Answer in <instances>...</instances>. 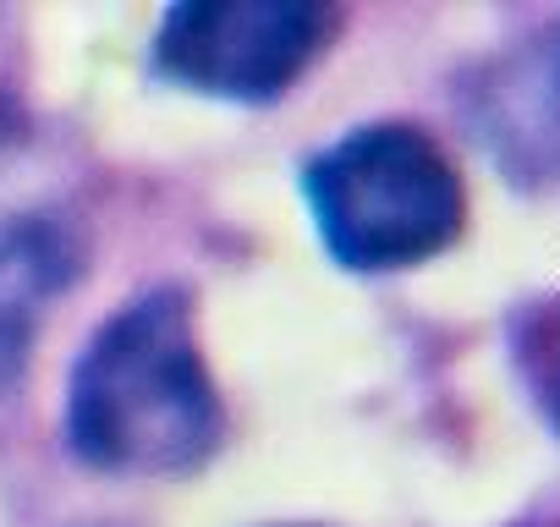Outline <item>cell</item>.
Masks as SVG:
<instances>
[{
	"label": "cell",
	"instance_id": "cell-1",
	"mask_svg": "<svg viewBox=\"0 0 560 527\" xmlns=\"http://www.w3.org/2000/svg\"><path fill=\"white\" fill-rule=\"evenodd\" d=\"M67 456L105 478H182L225 440V401L203 363L192 297L149 286L72 358L61 407Z\"/></svg>",
	"mask_w": 560,
	"mask_h": 527
},
{
	"label": "cell",
	"instance_id": "cell-2",
	"mask_svg": "<svg viewBox=\"0 0 560 527\" xmlns=\"http://www.w3.org/2000/svg\"><path fill=\"white\" fill-rule=\"evenodd\" d=\"M303 203L325 253L352 276L412 270L467 225L456 160L418 121H363L303 160Z\"/></svg>",
	"mask_w": 560,
	"mask_h": 527
},
{
	"label": "cell",
	"instance_id": "cell-3",
	"mask_svg": "<svg viewBox=\"0 0 560 527\" xmlns=\"http://www.w3.org/2000/svg\"><path fill=\"white\" fill-rule=\"evenodd\" d=\"M341 28L319 0H187L149 45V72L182 94L225 105H275L330 50Z\"/></svg>",
	"mask_w": 560,
	"mask_h": 527
},
{
	"label": "cell",
	"instance_id": "cell-4",
	"mask_svg": "<svg viewBox=\"0 0 560 527\" xmlns=\"http://www.w3.org/2000/svg\"><path fill=\"white\" fill-rule=\"evenodd\" d=\"M462 121L516 187H560V17L462 83Z\"/></svg>",
	"mask_w": 560,
	"mask_h": 527
},
{
	"label": "cell",
	"instance_id": "cell-5",
	"mask_svg": "<svg viewBox=\"0 0 560 527\" xmlns=\"http://www.w3.org/2000/svg\"><path fill=\"white\" fill-rule=\"evenodd\" d=\"M89 236L67 209H7L0 214V401L28 368L45 314L83 281Z\"/></svg>",
	"mask_w": 560,
	"mask_h": 527
},
{
	"label": "cell",
	"instance_id": "cell-6",
	"mask_svg": "<svg viewBox=\"0 0 560 527\" xmlns=\"http://www.w3.org/2000/svg\"><path fill=\"white\" fill-rule=\"evenodd\" d=\"M511 363L544 423L560 434V297L533 303L511 319Z\"/></svg>",
	"mask_w": 560,
	"mask_h": 527
},
{
	"label": "cell",
	"instance_id": "cell-7",
	"mask_svg": "<svg viewBox=\"0 0 560 527\" xmlns=\"http://www.w3.org/2000/svg\"><path fill=\"white\" fill-rule=\"evenodd\" d=\"M280 527H319V522H280Z\"/></svg>",
	"mask_w": 560,
	"mask_h": 527
},
{
	"label": "cell",
	"instance_id": "cell-8",
	"mask_svg": "<svg viewBox=\"0 0 560 527\" xmlns=\"http://www.w3.org/2000/svg\"><path fill=\"white\" fill-rule=\"evenodd\" d=\"M78 527H116V522H78Z\"/></svg>",
	"mask_w": 560,
	"mask_h": 527
},
{
	"label": "cell",
	"instance_id": "cell-9",
	"mask_svg": "<svg viewBox=\"0 0 560 527\" xmlns=\"http://www.w3.org/2000/svg\"><path fill=\"white\" fill-rule=\"evenodd\" d=\"M0 138H7V132H0Z\"/></svg>",
	"mask_w": 560,
	"mask_h": 527
}]
</instances>
